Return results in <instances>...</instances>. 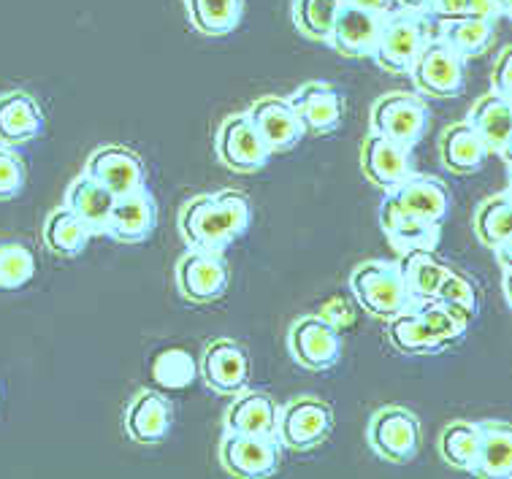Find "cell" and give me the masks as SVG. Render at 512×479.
I'll return each mask as SVG.
<instances>
[{
  "label": "cell",
  "mask_w": 512,
  "mask_h": 479,
  "mask_svg": "<svg viewBox=\"0 0 512 479\" xmlns=\"http://www.w3.org/2000/svg\"><path fill=\"white\" fill-rule=\"evenodd\" d=\"M252 222V201L239 190H220L190 198L179 212V233L187 249L223 252L242 239Z\"/></svg>",
  "instance_id": "cell-1"
},
{
  "label": "cell",
  "mask_w": 512,
  "mask_h": 479,
  "mask_svg": "<svg viewBox=\"0 0 512 479\" xmlns=\"http://www.w3.org/2000/svg\"><path fill=\"white\" fill-rule=\"evenodd\" d=\"M429 38L431 30L426 14L407 9L388 11L385 19H382L372 60L380 65L382 71H388V74H410L420 49L426 47Z\"/></svg>",
  "instance_id": "cell-2"
},
{
  "label": "cell",
  "mask_w": 512,
  "mask_h": 479,
  "mask_svg": "<svg viewBox=\"0 0 512 479\" xmlns=\"http://www.w3.org/2000/svg\"><path fill=\"white\" fill-rule=\"evenodd\" d=\"M350 290L358 306L377 320H391L393 314L412 306V295L401 277L399 263H388V260L361 263L350 274Z\"/></svg>",
  "instance_id": "cell-3"
},
{
  "label": "cell",
  "mask_w": 512,
  "mask_h": 479,
  "mask_svg": "<svg viewBox=\"0 0 512 479\" xmlns=\"http://www.w3.org/2000/svg\"><path fill=\"white\" fill-rule=\"evenodd\" d=\"M369 447L377 458L396 466H407L418 458L423 431L420 420L404 406H382L374 412L366 431Z\"/></svg>",
  "instance_id": "cell-4"
},
{
  "label": "cell",
  "mask_w": 512,
  "mask_h": 479,
  "mask_svg": "<svg viewBox=\"0 0 512 479\" xmlns=\"http://www.w3.org/2000/svg\"><path fill=\"white\" fill-rule=\"evenodd\" d=\"M334 431V412L326 401L312 396H301L277 409L274 436L282 447L296 452L315 450Z\"/></svg>",
  "instance_id": "cell-5"
},
{
  "label": "cell",
  "mask_w": 512,
  "mask_h": 479,
  "mask_svg": "<svg viewBox=\"0 0 512 479\" xmlns=\"http://www.w3.org/2000/svg\"><path fill=\"white\" fill-rule=\"evenodd\" d=\"M410 76L420 93L429 98H456L466 87V60L442 38H429L410 68Z\"/></svg>",
  "instance_id": "cell-6"
},
{
  "label": "cell",
  "mask_w": 512,
  "mask_h": 479,
  "mask_svg": "<svg viewBox=\"0 0 512 479\" xmlns=\"http://www.w3.org/2000/svg\"><path fill=\"white\" fill-rule=\"evenodd\" d=\"M429 106L418 95L391 93L382 95L372 109V130L401 147H418L429 130Z\"/></svg>",
  "instance_id": "cell-7"
},
{
  "label": "cell",
  "mask_w": 512,
  "mask_h": 479,
  "mask_svg": "<svg viewBox=\"0 0 512 479\" xmlns=\"http://www.w3.org/2000/svg\"><path fill=\"white\" fill-rule=\"evenodd\" d=\"M231 268L223 252L187 249L177 263V287L190 304H215L228 293Z\"/></svg>",
  "instance_id": "cell-8"
},
{
  "label": "cell",
  "mask_w": 512,
  "mask_h": 479,
  "mask_svg": "<svg viewBox=\"0 0 512 479\" xmlns=\"http://www.w3.org/2000/svg\"><path fill=\"white\" fill-rule=\"evenodd\" d=\"M215 149L220 163L236 174H255V171L266 168V163L271 160V149L266 147V141H263L247 111L233 114L220 125Z\"/></svg>",
  "instance_id": "cell-9"
},
{
  "label": "cell",
  "mask_w": 512,
  "mask_h": 479,
  "mask_svg": "<svg viewBox=\"0 0 512 479\" xmlns=\"http://www.w3.org/2000/svg\"><path fill=\"white\" fill-rule=\"evenodd\" d=\"M288 350L301 369L328 371L342 358V333L320 314H309L290 325Z\"/></svg>",
  "instance_id": "cell-10"
},
{
  "label": "cell",
  "mask_w": 512,
  "mask_h": 479,
  "mask_svg": "<svg viewBox=\"0 0 512 479\" xmlns=\"http://www.w3.org/2000/svg\"><path fill=\"white\" fill-rule=\"evenodd\" d=\"M282 444L277 436H250L228 431L220 442V461L225 471L242 479L271 477L280 466Z\"/></svg>",
  "instance_id": "cell-11"
},
{
  "label": "cell",
  "mask_w": 512,
  "mask_h": 479,
  "mask_svg": "<svg viewBox=\"0 0 512 479\" xmlns=\"http://www.w3.org/2000/svg\"><path fill=\"white\" fill-rule=\"evenodd\" d=\"M84 174L93 176L95 182L106 187L114 198L133 193V190H139L147 182L144 160L133 149L117 147V144L95 149L90 160H87Z\"/></svg>",
  "instance_id": "cell-12"
},
{
  "label": "cell",
  "mask_w": 512,
  "mask_h": 479,
  "mask_svg": "<svg viewBox=\"0 0 512 479\" xmlns=\"http://www.w3.org/2000/svg\"><path fill=\"white\" fill-rule=\"evenodd\" d=\"M361 171L372 185L388 193L415 174V157H412V149L401 147L372 130L361 147Z\"/></svg>",
  "instance_id": "cell-13"
},
{
  "label": "cell",
  "mask_w": 512,
  "mask_h": 479,
  "mask_svg": "<svg viewBox=\"0 0 512 479\" xmlns=\"http://www.w3.org/2000/svg\"><path fill=\"white\" fill-rule=\"evenodd\" d=\"M312 136H331L345 122V95L326 82H309L288 98Z\"/></svg>",
  "instance_id": "cell-14"
},
{
  "label": "cell",
  "mask_w": 512,
  "mask_h": 479,
  "mask_svg": "<svg viewBox=\"0 0 512 479\" xmlns=\"http://www.w3.org/2000/svg\"><path fill=\"white\" fill-rule=\"evenodd\" d=\"M204 382L220 396H236L250 387V355L231 339L212 341L201 360Z\"/></svg>",
  "instance_id": "cell-15"
},
{
  "label": "cell",
  "mask_w": 512,
  "mask_h": 479,
  "mask_svg": "<svg viewBox=\"0 0 512 479\" xmlns=\"http://www.w3.org/2000/svg\"><path fill=\"white\" fill-rule=\"evenodd\" d=\"M155 228H158V203L147 187H139L133 193L114 198L103 236H112L122 244H141L155 233Z\"/></svg>",
  "instance_id": "cell-16"
},
{
  "label": "cell",
  "mask_w": 512,
  "mask_h": 479,
  "mask_svg": "<svg viewBox=\"0 0 512 479\" xmlns=\"http://www.w3.org/2000/svg\"><path fill=\"white\" fill-rule=\"evenodd\" d=\"M385 14L358 9V6H350V3H339L328 44L345 57H372Z\"/></svg>",
  "instance_id": "cell-17"
},
{
  "label": "cell",
  "mask_w": 512,
  "mask_h": 479,
  "mask_svg": "<svg viewBox=\"0 0 512 479\" xmlns=\"http://www.w3.org/2000/svg\"><path fill=\"white\" fill-rule=\"evenodd\" d=\"M125 433L136 444H163L174 425V406L160 390H141L125 409Z\"/></svg>",
  "instance_id": "cell-18"
},
{
  "label": "cell",
  "mask_w": 512,
  "mask_h": 479,
  "mask_svg": "<svg viewBox=\"0 0 512 479\" xmlns=\"http://www.w3.org/2000/svg\"><path fill=\"white\" fill-rule=\"evenodd\" d=\"M380 225L388 241L399 252L407 249H437L439 236H442V225L423 220L410 209H404L391 193H385L380 206Z\"/></svg>",
  "instance_id": "cell-19"
},
{
  "label": "cell",
  "mask_w": 512,
  "mask_h": 479,
  "mask_svg": "<svg viewBox=\"0 0 512 479\" xmlns=\"http://www.w3.org/2000/svg\"><path fill=\"white\" fill-rule=\"evenodd\" d=\"M255 122V128L266 141V147L274 152H288L307 136L304 122L298 120L296 109L290 106L288 98H261L258 103H252V109L247 111Z\"/></svg>",
  "instance_id": "cell-20"
},
{
  "label": "cell",
  "mask_w": 512,
  "mask_h": 479,
  "mask_svg": "<svg viewBox=\"0 0 512 479\" xmlns=\"http://www.w3.org/2000/svg\"><path fill=\"white\" fill-rule=\"evenodd\" d=\"M47 128L41 103L25 90L0 95V147H22L36 141Z\"/></svg>",
  "instance_id": "cell-21"
},
{
  "label": "cell",
  "mask_w": 512,
  "mask_h": 479,
  "mask_svg": "<svg viewBox=\"0 0 512 479\" xmlns=\"http://www.w3.org/2000/svg\"><path fill=\"white\" fill-rule=\"evenodd\" d=\"M469 125L475 130L480 141L488 149V155H499L502 160L510 157L512 141V117L510 101L502 95L488 93L475 103V109L469 114Z\"/></svg>",
  "instance_id": "cell-22"
},
{
  "label": "cell",
  "mask_w": 512,
  "mask_h": 479,
  "mask_svg": "<svg viewBox=\"0 0 512 479\" xmlns=\"http://www.w3.org/2000/svg\"><path fill=\"white\" fill-rule=\"evenodd\" d=\"M388 193L404 209H410V212H415L423 220L434 222V225H445L447 214H450V193H447V185L434 179V176L412 174L410 179H404L401 185H396Z\"/></svg>",
  "instance_id": "cell-23"
},
{
  "label": "cell",
  "mask_w": 512,
  "mask_h": 479,
  "mask_svg": "<svg viewBox=\"0 0 512 479\" xmlns=\"http://www.w3.org/2000/svg\"><path fill=\"white\" fill-rule=\"evenodd\" d=\"M277 425V406L274 398L263 390H242L236 401L225 412V428L233 433H250V436H274Z\"/></svg>",
  "instance_id": "cell-24"
},
{
  "label": "cell",
  "mask_w": 512,
  "mask_h": 479,
  "mask_svg": "<svg viewBox=\"0 0 512 479\" xmlns=\"http://www.w3.org/2000/svg\"><path fill=\"white\" fill-rule=\"evenodd\" d=\"M439 157H442V166L453 174H477V171H483L485 160H488V149L469 122H458L442 133Z\"/></svg>",
  "instance_id": "cell-25"
},
{
  "label": "cell",
  "mask_w": 512,
  "mask_h": 479,
  "mask_svg": "<svg viewBox=\"0 0 512 479\" xmlns=\"http://www.w3.org/2000/svg\"><path fill=\"white\" fill-rule=\"evenodd\" d=\"M66 206L71 212L84 220V225L95 233H106V222H109V214H112L114 195L106 190L103 185H98L93 176H76L74 182L68 185L66 193Z\"/></svg>",
  "instance_id": "cell-26"
},
{
  "label": "cell",
  "mask_w": 512,
  "mask_h": 479,
  "mask_svg": "<svg viewBox=\"0 0 512 479\" xmlns=\"http://www.w3.org/2000/svg\"><path fill=\"white\" fill-rule=\"evenodd\" d=\"M480 425V458L475 477L510 479L512 477V428L504 420H485Z\"/></svg>",
  "instance_id": "cell-27"
},
{
  "label": "cell",
  "mask_w": 512,
  "mask_h": 479,
  "mask_svg": "<svg viewBox=\"0 0 512 479\" xmlns=\"http://www.w3.org/2000/svg\"><path fill=\"white\" fill-rule=\"evenodd\" d=\"M496 36L494 17H450L439 19V38L464 60L480 57Z\"/></svg>",
  "instance_id": "cell-28"
},
{
  "label": "cell",
  "mask_w": 512,
  "mask_h": 479,
  "mask_svg": "<svg viewBox=\"0 0 512 479\" xmlns=\"http://www.w3.org/2000/svg\"><path fill=\"white\" fill-rule=\"evenodd\" d=\"M412 309L418 312V317L426 323L434 336H437L447 350L456 347L469 336V325L475 317H469L464 309L447 304L442 298H423V301H412Z\"/></svg>",
  "instance_id": "cell-29"
},
{
  "label": "cell",
  "mask_w": 512,
  "mask_h": 479,
  "mask_svg": "<svg viewBox=\"0 0 512 479\" xmlns=\"http://www.w3.org/2000/svg\"><path fill=\"white\" fill-rule=\"evenodd\" d=\"M385 323H388V341L404 355H442L447 352L445 344L426 328V323L420 320L412 306L393 314Z\"/></svg>",
  "instance_id": "cell-30"
},
{
  "label": "cell",
  "mask_w": 512,
  "mask_h": 479,
  "mask_svg": "<svg viewBox=\"0 0 512 479\" xmlns=\"http://www.w3.org/2000/svg\"><path fill=\"white\" fill-rule=\"evenodd\" d=\"M399 268L412 301H423V298L437 295L450 266L434 258V249H407V252H401Z\"/></svg>",
  "instance_id": "cell-31"
},
{
  "label": "cell",
  "mask_w": 512,
  "mask_h": 479,
  "mask_svg": "<svg viewBox=\"0 0 512 479\" xmlns=\"http://www.w3.org/2000/svg\"><path fill=\"white\" fill-rule=\"evenodd\" d=\"M93 239V231L68 206L55 209L44 222V244L60 258H79Z\"/></svg>",
  "instance_id": "cell-32"
},
{
  "label": "cell",
  "mask_w": 512,
  "mask_h": 479,
  "mask_svg": "<svg viewBox=\"0 0 512 479\" xmlns=\"http://www.w3.org/2000/svg\"><path fill=\"white\" fill-rule=\"evenodd\" d=\"M190 25L204 36H228L239 28L244 0H185Z\"/></svg>",
  "instance_id": "cell-33"
},
{
  "label": "cell",
  "mask_w": 512,
  "mask_h": 479,
  "mask_svg": "<svg viewBox=\"0 0 512 479\" xmlns=\"http://www.w3.org/2000/svg\"><path fill=\"white\" fill-rule=\"evenodd\" d=\"M439 452L447 466L466 474H475L480 458V425L477 423H450L439 436Z\"/></svg>",
  "instance_id": "cell-34"
},
{
  "label": "cell",
  "mask_w": 512,
  "mask_h": 479,
  "mask_svg": "<svg viewBox=\"0 0 512 479\" xmlns=\"http://www.w3.org/2000/svg\"><path fill=\"white\" fill-rule=\"evenodd\" d=\"M512 225V201L510 193H499L477 209L475 214V236L488 249L510 244Z\"/></svg>",
  "instance_id": "cell-35"
},
{
  "label": "cell",
  "mask_w": 512,
  "mask_h": 479,
  "mask_svg": "<svg viewBox=\"0 0 512 479\" xmlns=\"http://www.w3.org/2000/svg\"><path fill=\"white\" fill-rule=\"evenodd\" d=\"M38 263L25 241H0V290H22L36 279Z\"/></svg>",
  "instance_id": "cell-36"
},
{
  "label": "cell",
  "mask_w": 512,
  "mask_h": 479,
  "mask_svg": "<svg viewBox=\"0 0 512 479\" xmlns=\"http://www.w3.org/2000/svg\"><path fill=\"white\" fill-rule=\"evenodd\" d=\"M342 0H293V25L309 41H328Z\"/></svg>",
  "instance_id": "cell-37"
},
{
  "label": "cell",
  "mask_w": 512,
  "mask_h": 479,
  "mask_svg": "<svg viewBox=\"0 0 512 479\" xmlns=\"http://www.w3.org/2000/svg\"><path fill=\"white\" fill-rule=\"evenodd\" d=\"M198 363L196 358L187 350L171 347L163 350L152 363V379L158 387H168V390H185L196 382Z\"/></svg>",
  "instance_id": "cell-38"
},
{
  "label": "cell",
  "mask_w": 512,
  "mask_h": 479,
  "mask_svg": "<svg viewBox=\"0 0 512 479\" xmlns=\"http://www.w3.org/2000/svg\"><path fill=\"white\" fill-rule=\"evenodd\" d=\"M434 298H442L447 304L464 309L469 317H477V309H480V295H477L475 282L466 274H461V271H456V268H447L445 279H442V285H439Z\"/></svg>",
  "instance_id": "cell-39"
},
{
  "label": "cell",
  "mask_w": 512,
  "mask_h": 479,
  "mask_svg": "<svg viewBox=\"0 0 512 479\" xmlns=\"http://www.w3.org/2000/svg\"><path fill=\"white\" fill-rule=\"evenodd\" d=\"M426 17H494L502 19L496 0H431Z\"/></svg>",
  "instance_id": "cell-40"
},
{
  "label": "cell",
  "mask_w": 512,
  "mask_h": 479,
  "mask_svg": "<svg viewBox=\"0 0 512 479\" xmlns=\"http://www.w3.org/2000/svg\"><path fill=\"white\" fill-rule=\"evenodd\" d=\"M28 182L25 160L11 147H0V201H14Z\"/></svg>",
  "instance_id": "cell-41"
},
{
  "label": "cell",
  "mask_w": 512,
  "mask_h": 479,
  "mask_svg": "<svg viewBox=\"0 0 512 479\" xmlns=\"http://www.w3.org/2000/svg\"><path fill=\"white\" fill-rule=\"evenodd\" d=\"M320 317L326 320L328 325H334L336 331H342V328H350L355 323V306L342 298V295H336V298H328V304L320 309Z\"/></svg>",
  "instance_id": "cell-42"
},
{
  "label": "cell",
  "mask_w": 512,
  "mask_h": 479,
  "mask_svg": "<svg viewBox=\"0 0 512 479\" xmlns=\"http://www.w3.org/2000/svg\"><path fill=\"white\" fill-rule=\"evenodd\" d=\"M491 84L494 90L491 93L502 95L507 101H512V49L507 47L496 60L494 71H491Z\"/></svg>",
  "instance_id": "cell-43"
},
{
  "label": "cell",
  "mask_w": 512,
  "mask_h": 479,
  "mask_svg": "<svg viewBox=\"0 0 512 479\" xmlns=\"http://www.w3.org/2000/svg\"><path fill=\"white\" fill-rule=\"evenodd\" d=\"M342 3H350V6H358V9H366V11H385L393 9V0H342Z\"/></svg>",
  "instance_id": "cell-44"
},
{
  "label": "cell",
  "mask_w": 512,
  "mask_h": 479,
  "mask_svg": "<svg viewBox=\"0 0 512 479\" xmlns=\"http://www.w3.org/2000/svg\"><path fill=\"white\" fill-rule=\"evenodd\" d=\"M399 9H407V11H420V14H429V6L431 0H393Z\"/></svg>",
  "instance_id": "cell-45"
},
{
  "label": "cell",
  "mask_w": 512,
  "mask_h": 479,
  "mask_svg": "<svg viewBox=\"0 0 512 479\" xmlns=\"http://www.w3.org/2000/svg\"><path fill=\"white\" fill-rule=\"evenodd\" d=\"M496 6H499V14H502V17H510L512 14V0H496Z\"/></svg>",
  "instance_id": "cell-46"
}]
</instances>
